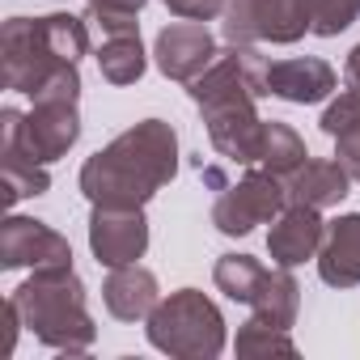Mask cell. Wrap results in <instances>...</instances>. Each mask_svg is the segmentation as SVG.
I'll return each instance as SVG.
<instances>
[{
  "instance_id": "5b68a950",
  "label": "cell",
  "mask_w": 360,
  "mask_h": 360,
  "mask_svg": "<svg viewBox=\"0 0 360 360\" xmlns=\"http://www.w3.org/2000/svg\"><path fill=\"white\" fill-rule=\"evenodd\" d=\"M212 280H217V288L225 297L250 305L255 318H263L271 326H284V330L292 326V318H297V292L301 288L288 276V267H280V263L276 267H263L250 255H225L217 263Z\"/></svg>"
},
{
  "instance_id": "d4e9b609",
  "label": "cell",
  "mask_w": 360,
  "mask_h": 360,
  "mask_svg": "<svg viewBox=\"0 0 360 360\" xmlns=\"http://www.w3.org/2000/svg\"><path fill=\"white\" fill-rule=\"evenodd\" d=\"M335 144H339V161H343V169H347L352 178H360V123L347 127L343 136H335Z\"/></svg>"
},
{
  "instance_id": "3957f363",
  "label": "cell",
  "mask_w": 360,
  "mask_h": 360,
  "mask_svg": "<svg viewBox=\"0 0 360 360\" xmlns=\"http://www.w3.org/2000/svg\"><path fill=\"white\" fill-rule=\"evenodd\" d=\"M26 326L60 352H85L94 343V322L85 309V284L72 267H34V276L13 292Z\"/></svg>"
},
{
  "instance_id": "4316f807",
  "label": "cell",
  "mask_w": 360,
  "mask_h": 360,
  "mask_svg": "<svg viewBox=\"0 0 360 360\" xmlns=\"http://www.w3.org/2000/svg\"><path fill=\"white\" fill-rule=\"evenodd\" d=\"M347 85L352 89H360V43L352 47V56H347Z\"/></svg>"
},
{
  "instance_id": "44dd1931",
  "label": "cell",
  "mask_w": 360,
  "mask_h": 360,
  "mask_svg": "<svg viewBox=\"0 0 360 360\" xmlns=\"http://www.w3.org/2000/svg\"><path fill=\"white\" fill-rule=\"evenodd\" d=\"M221 30L229 47H250L259 39L255 30V0H221Z\"/></svg>"
},
{
  "instance_id": "6da1fadb",
  "label": "cell",
  "mask_w": 360,
  "mask_h": 360,
  "mask_svg": "<svg viewBox=\"0 0 360 360\" xmlns=\"http://www.w3.org/2000/svg\"><path fill=\"white\" fill-rule=\"evenodd\" d=\"M267 68L271 64L255 47H233L191 81V98L200 102L208 136L225 161L259 165L267 123L255 115V98L267 94Z\"/></svg>"
},
{
  "instance_id": "277c9868",
  "label": "cell",
  "mask_w": 360,
  "mask_h": 360,
  "mask_svg": "<svg viewBox=\"0 0 360 360\" xmlns=\"http://www.w3.org/2000/svg\"><path fill=\"white\" fill-rule=\"evenodd\" d=\"M148 343L169 356L208 360L225 347V318L204 292L183 288L169 301H157V309L148 314Z\"/></svg>"
},
{
  "instance_id": "5bb4252c",
  "label": "cell",
  "mask_w": 360,
  "mask_h": 360,
  "mask_svg": "<svg viewBox=\"0 0 360 360\" xmlns=\"http://www.w3.org/2000/svg\"><path fill=\"white\" fill-rule=\"evenodd\" d=\"M102 297H106V309L119 322H140L157 309V276L148 267H136V263L110 267V280H106Z\"/></svg>"
},
{
  "instance_id": "2e32d148",
  "label": "cell",
  "mask_w": 360,
  "mask_h": 360,
  "mask_svg": "<svg viewBox=\"0 0 360 360\" xmlns=\"http://www.w3.org/2000/svg\"><path fill=\"white\" fill-rule=\"evenodd\" d=\"M255 30L267 43H297L314 30V0H255Z\"/></svg>"
},
{
  "instance_id": "30bf717a",
  "label": "cell",
  "mask_w": 360,
  "mask_h": 360,
  "mask_svg": "<svg viewBox=\"0 0 360 360\" xmlns=\"http://www.w3.org/2000/svg\"><path fill=\"white\" fill-rule=\"evenodd\" d=\"M157 68L169 81H195L212 60H217V43L200 22H174L157 34Z\"/></svg>"
},
{
  "instance_id": "ba28073f",
  "label": "cell",
  "mask_w": 360,
  "mask_h": 360,
  "mask_svg": "<svg viewBox=\"0 0 360 360\" xmlns=\"http://www.w3.org/2000/svg\"><path fill=\"white\" fill-rule=\"evenodd\" d=\"M0 263L5 267H72V250L43 221L9 217L5 229H0Z\"/></svg>"
},
{
  "instance_id": "ac0fdd59",
  "label": "cell",
  "mask_w": 360,
  "mask_h": 360,
  "mask_svg": "<svg viewBox=\"0 0 360 360\" xmlns=\"http://www.w3.org/2000/svg\"><path fill=\"white\" fill-rule=\"evenodd\" d=\"M305 161H309V153H305L301 136H297L292 127H284V123H267L259 165H263L267 174H276V178H284V183H288V178H292Z\"/></svg>"
},
{
  "instance_id": "e0dca14e",
  "label": "cell",
  "mask_w": 360,
  "mask_h": 360,
  "mask_svg": "<svg viewBox=\"0 0 360 360\" xmlns=\"http://www.w3.org/2000/svg\"><path fill=\"white\" fill-rule=\"evenodd\" d=\"M98 68L110 85H136L144 72L140 34H106V43L98 47Z\"/></svg>"
},
{
  "instance_id": "d6986e66",
  "label": "cell",
  "mask_w": 360,
  "mask_h": 360,
  "mask_svg": "<svg viewBox=\"0 0 360 360\" xmlns=\"http://www.w3.org/2000/svg\"><path fill=\"white\" fill-rule=\"evenodd\" d=\"M292 356L297 352V343L288 339V330L284 326H271V322H263V318H250L242 330H238V356Z\"/></svg>"
},
{
  "instance_id": "603a6c76",
  "label": "cell",
  "mask_w": 360,
  "mask_h": 360,
  "mask_svg": "<svg viewBox=\"0 0 360 360\" xmlns=\"http://www.w3.org/2000/svg\"><path fill=\"white\" fill-rule=\"evenodd\" d=\"M356 123H360V89L339 94V102H330L326 115H322V131H326V136H343V131L356 127Z\"/></svg>"
},
{
  "instance_id": "52a82bcc",
  "label": "cell",
  "mask_w": 360,
  "mask_h": 360,
  "mask_svg": "<svg viewBox=\"0 0 360 360\" xmlns=\"http://www.w3.org/2000/svg\"><path fill=\"white\" fill-rule=\"evenodd\" d=\"M284 204H288L284 178H276V174H267V169H255V174L242 178V183H233V187L221 191V200H217V208H212V225H217L221 233H229V238H242V233H250L255 225L276 221V217L284 212Z\"/></svg>"
},
{
  "instance_id": "9c48e42d",
  "label": "cell",
  "mask_w": 360,
  "mask_h": 360,
  "mask_svg": "<svg viewBox=\"0 0 360 360\" xmlns=\"http://www.w3.org/2000/svg\"><path fill=\"white\" fill-rule=\"evenodd\" d=\"M89 246L98 255V263L106 267H123L136 263L148 246V225L140 208H94L89 221Z\"/></svg>"
},
{
  "instance_id": "cb8c5ba5",
  "label": "cell",
  "mask_w": 360,
  "mask_h": 360,
  "mask_svg": "<svg viewBox=\"0 0 360 360\" xmlns=\"http://www.w3.org/2000/svg\"><path fill=\"white\" fill-rule=\"evenodd\" d=\"M169 13L187 18V22H208V18H221V0H165Z\"/></svg>"
},
{
  "instance_id": "8992f818",
  "label": "cell",
  "mask_w": 360,
  "mask_h": 360,
  "mask_svg": "<svg viewBox=\"0 0 360 360\" xmlns=\"http://www.w3.org/2000/svg\"><path fill=\"white\" fill-rule=\"evenodd\" d=\"M72 60H64L47 34V18H13L5 22L0 34V81L18 94L39 98L60 68H68Z\"/></svg>"
},
{
  "instance_id": "9a60e30c",
  "label": "cell",
  "mask_w": 360,
  "mask_h": 360,
  "mask_svg": "<svg viewBox=\"0 0 360 360\" xmlns=\"http://www.w3.org/2000/svg\"><path fill=\"white\" fill-rule=\"evenodd\" d=\"M352 174L343 169V161H305L292 178H288V204H309V208H330L347 195Z\"/></svg>"
},
{
  "instance_id": "7a4b0ae2",
  "label": "cell",
  "mask_w": 360,
  "mask_h": 360,
  "mask_svg": "<svg viewBox=\"0 0 360 360\" xmlns=\"http://www.w3.org/2000/svg\"><path fill=\"white\" fill-rule=\"evenodd\" d=\"M174 169H178L174 127L161 119H144L85 161L81 191L94 200V208H144L174 178Z\"/></svg>"
},
{
  "instance_id": "484cf974",
  "label": "cell",
  "mask_w": 360,
  "mask_h": 360,
  "mask_svg": "<svg viewBox=\"0 0 360 360\" xmlns=\"http://www.w3.org/2000/svg\"><path fill=\"white\" fill-rule=\"evenodd\" d=\"M89 9H106V13H140L144 0H89Z\"/></svg>"
},
{
  "instance_id": "8fae6325",
  "label": "cell",
  "mask_w": 360,
  "mask_h": 360,
  "mask_svg": "<svg viewBox=\"0 0 360 360\" xmlns=\"http://www.w3.org/2000/svg\"><path fill=\"white\" fill-rule=\"evenodd\" d=\"M322 238H326V225H322L318 208H309V204H288V208L276 217L271 233H267L271 263L297 267V263H305V259H314V255L322 250Z\"/></svg>"
},
{
  "instance_id": "ffe728a7",
  "label": "cell",
  "mask_w": 360,
  "mask_h": 360,
  "mask_svg": "<svg viewBox=\"0 0 360 360\" xmlns=\"http://www.w3.org/2000/svg\"><path fill=\"white\" fill-rule=\"evenodd\" d=\"M47 169L43 165H30V161H5V204L13 208L18 200L26 195H43L47 191Z\"/></svg>"
},
{
  "instance_id": "7402d4cb",
  "label": "cell",
  "mask_w": 360,
  "mask_h": 360,
  "mask_svg": "<svg viewBox=\"0 0 360 360\" xmlns=\"http://www.w3.org/2000/svg\"><path fill=\"white\" fill-rule=\"evenodd\" d=\"M360 18V0H314V34L335 39Z\"/></svg>"
},
{
  "instance_id": "4fadbf2b",
  "label": "cell",
  "mask_w": 360,
  "mask_h": 360,
  "mask_svg": "<svg viewBox=\"0 0 360 360\" xmlns=\"http://www.w3.org/2000/svg\"><path fill=\"white\" fill-rule=\"evenodd\" d=\"M318 276L330 288H352L360 284V212L339 217L318 250Z\"/></svg>"
},
{
  "instance_id": "7c38bea8",
  "label": "cell",
  "mask_w": 360,
  "mask_h": 360,
  "mask_svg": "<svg viewBox=\"0 0 360 360\" xmlns=\"http://www.w3.org/2000/svg\"><path fill=\"white\" fill-rule=\"evenodd\" d=\"M335 89V68L326 60H276L267 68V94L284 98V102H322Z\"/></svg>"
}]
</instances>
